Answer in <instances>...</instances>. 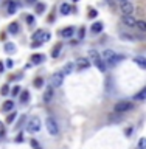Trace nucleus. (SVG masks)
Returning a JSON list of instances; mask_svg holds the SVG:
<instances>
[{
    "mask_svg": "<svg viewBox=\"0 0 146 149\" xmlns=\"http://www.w3.org/2000/svg\"><path fill=\"white\" fill-rule=\"evenodd\" d=\"M134 62L137 64L140 68L146 70V58H143V56H135V58H134Z\"/></svg>",
    "mask_w": 146,
    "mask_h": 149,
    "instance_id": "nucleus-13",
    "label": "nucleus"
},
{
    "mask_svg": "<svg viewBox=\"0 0 146 149\" xmlns=\"http://www.w3.org/2000/svg\"><path fill=\"white\" fill-rule=\"evenodd\" d=\"M138 149H146V137L138 140Z\"/></svg>",
    "mask_w": 146,
    "mask_h": 149,
    "instance_id": "nucleus-30",
    "label": "nucleus"
},
{
    "mask_svg": "<svg viewBox=\"0 0 146 149\" xmlns=\"http://www.w3.org/2000/svg\"><path fill=\"white\" fill-rule=\"evenodd\" d=\"M30 144H31V148H33V149H42V148H41V144H39V141H37V140H34V138H31Z\"/></svg>",
    "mask_w": 146,
    "mask_h": 149,
    "instance_id": "nucleus-29",
    "label": "nucleus"
},
{
    "mask_svg": "<svg viewBox=\"0 0 146 149\" xmlns=\"http://www.w3.org/2000/svg\"><path fill=\"white\" fill-rule=\"evenodd\" d=\"M19 93H20V88H19V86H17V87H14V88H13V96L19 95Z\"/></svg>",
    "mask_w": 146,
    "mask_h": 149,
    "instance_id": "nucleus-40",
    "label": "nucleus"
},
{
    "mask_svg": "<svg viewBox=\"0 0 146 149\" xmlns=\"http://www.w3.org/2000/svg\"><path fill=\"white\" fill-rule=\"evenodd\" d=\"M2 109H3V112H11L14 109V101L13 100H6V101L3 102Z\"/></svg>",
    "mask_w": 146,
    "mask_h": 149,
    "instance_id": "nucleus-17",
    "label": "nucleus"
},
{
    "mask_svg": "<svg viewBox=\"0 0 146 149\" xmlns=\"http://www.w3.org/2000/svg\"><path fill=\"white\" fill-rule=\"evenodd\" d=\"M44 59H45V56L44 54H39V53H36V54H33L30 61H31V64H41V62H44Z\"/></svg>",
    "mask_w": 146,
    "mask_h": 149,
    "instance_id": "nucleus-14",
    "label": "nucleus"
},
{
    "mask_svg": "<svg viewBox=\"0 0 146 149\" xmlns=\"http://www.w3.org/2000/svg\"><path fill=\"white\" fill-rule=\"evenodd\" d=\"M27 3H28V5H34V3H37V2H36V0H27Z\"/></svg>",
    "mask_w": 146,
    "mask_h": 149,
    "instance_id": "nucleus-42",
    "label": "nucleus"
},
{
    "mask_svg": "<svg viewBox=\"0 0 146 149\" xmlns=\"http://www.w3.org/2000/svg\"><path fill=\"white\" fill-rule=\"evenodd\" d=\"M134 11H135V8H134V5L131 2L121 3V13H123V16H132Z\"/></svg>",
    "mask_w": 146,
    "mask_h": 149,
    "instance_id": "nucleus-8",
    "label": "nucleus"
},
{
    "mask_svg": "<svg viewBox=\"0 0 146 149\" xmlns=\"http://www.w3.org/2000/svg\"><path fill=\"white\" fill-rule=\"evenodd\" d=\"M118 2H121V3H126V2H129V0H118Z\"/></svg>",
    "mask_w": 146,
    "mask_h": 149,
    "instance_id": "nucleus-45",
    "label": "nucleus"
},
{
    "mask_svg": "<svg viewBox=\"0 0 146 149\" xmlns=\"http://www.w3.org/2000/svg\"><path fill=\"white\" fill-rule=\"evenodd\" d=\"M45 126H47V130H48L50 135L56 137V135L59 134V126H58V123H56V120L53 118V116H47Z\"/></svg>",
    "mask_w": 146,
    "mask_h": 149,
    "instance_id": "nucleus-5",
    "label": "nucleus"
},
{
    "mask_svg": "<svg viewBox=\"0 0 146 149\" xmlns=\"http://www.w3.org/2000/svg\"><path fill=\"white\" fill-rule=\"evenodd\" d=\"M73 2H78V0H73Z\"/></svg>",
    "mask_w": 146,
    "mask_h": 149,
    "instance_id": "nucleus-46",
    "label": "nucleus"
},
{
    "mask_svg": "<svg viewBox=\"0 0 146 149\" xmlns=\"http://www.w3.org/2000/svg\"><path fill=\"white\" fill-rule=\"evenodd\" d=\"M51 100H53V87H48L45 90V93H44V101L45 102H50Z\"/></svg>",
    "mask_w": 146,
    "mask_h": 149,
    "instance_id": "nucleus-18",
    "label": "nucleus"
},
{
    "mask_svg": "<svg viewBox=\"0 0 146 149\" xmlns=\"http://www.w3.org/2000/svg\"><path fill=\"white\" fill-rule=\"evenodd\" d=\"M44 33H45L44 30H37L34 34H33V39H34V40H41L42 36H44Z\"/></svg>",
    "mask_w": 146,
    "mask_h": 149,
    "instance_id": "nucleus-26",
    "label": "nucleus"
},
{
    "mask_svg": "<svg viewBox=\"0 0 146 149\" xmlns=\"http://www.w3.org/2000/svg\"><path fill=\"white\" fill-rule=\"evenodd\" d=\"M84 33H86L84 26H82V28H79V33H78V37H79V39H82V37H84Z\"/></svg>",
    "mask_w": 146,
    "mask_h": 149,
    "instance_id": "nucleus-36",
    "label": "nucleus"
},
{
    "mask_svg": "<svg viewBox=\"0 0 146 149\" xmlns=\"http://www.w3.org/2000/svg\"><path fill=\"white\" fill-rule=\"evenodd\" d=\"M28 101H30V92H28V90L20 92V102H22V104H27Z\"/></svg>",
    "mask_w": 146,
    "mask_h": 149,
    "instance_id": "nucleus-20",
    "label": "nucleus"
},
{
    "mask_svg": "<svg viewBox=\"0 0 146 149\" xmlns=\"http://www.w3.org/2000/svg\"><path fill=\"white\" fill-rule=\"evenodd\" d=\"M27 130L30 134H36L41 130V118L39 116H31L27 123Z\"/></svg>",
    "mask_w": 146,
    "mask_h": 149,
    "instance_id": "nucleus-4",
    "label": "nucleus"
},
{
    "mask_svg": "<svg viewBox=\"0 0 146 149\" xmlns=\"http://www.w3.org/2000/svg\"><path fill=\"white\" fill-rule=\"evenodd\" d=\"M89 61L95 65V67L100 70L101 73H104L106 70H107V65H106V62H104V59H103V56L98 53L96 50H90L89 51Z\"/></svg>",
    "mask_w": 146,
    "mask_h": 149,
    "instance_id": "nucleus-1",
    "label": "nucleus"
},
{
    "mask_svg": "<svg viewBox=\"0 0 146 149\" xmlns=\"http://www.w3.org/2000/svg\"><path fill=\"white\" fill-rule=\"evenodd\" d=\"M59 11H61V14H62V16H68L70 13H72V6H70L68 3H62L59 6Z\"/></svg>",
    "mask_w": 146,
    "mask_h": 149,
    "instance_id": "nucleus-16",
    "label": "nucleus"
},
{
    "mask_svg": "<svg viewBox=\"0 0 146 149\" xmlns=\"http://www.w3.org/2000/svg\"><path fill=\"white\" fill-rule=\"evenodd\" d=\"M16 141H17V143H20V141H22V135H19V137L16 138Z\"/></svg>",
    "mask_w": 146,
    "mask_h": 149,
    "instance_id": "nucleus-44",
    "label": "nucleus"
},
{
    "mask_svg": "<svg viewBox=\"0 0 146 149\" xmlns=\"http://www.w3.org/2000/svg\"><path fill=\"white\" fill-rule=\"evenodd\" d=\"M135 28L145 33V31H146V22H145V20H137V23H135Z\"/></svg>",
    "mask_w": 146,
    "mask_h": 149,
    "instance_id": "nucleus-24",
    "label": "nucleus"
},
{
    "mask_svg": "<svg viewBox=\"0 0 146 149\" xmlns=\"http://www.w3.org/2000/svg\"><path fill=\"white\" fill-rule=\"evenodd\" d=\"M121 39H126V40H135L132 36H129V34H121Z\"/></svg>",
    "mask_w": 146,
    "mask_h": 149,
    "instance_id": "nucleus-37",
    "label": "nucleus"
},
{
    "mask_svg": "<svg viewBox=\"0 0 146 149\" xmlns=\"http://www.w3.org/2000/svg\"><path fill=\"white\" fill-rule=\"evenodd\" d=\"M0 93H2L3 96H6L8 93H9V86H3V87H2V90H0Z\"/></svg>",
    "mask_w": 146,
    "mask_h": 149,
    "instance_id": "nucleus-34",
    "label": "nucleus"
},
{
    "mask_svg": "<svg viewBox=\"0 0 146 149\" xmlns=\"http://www.w3.org/2000/svg\"><path fill=\"white\" fill-rule=\"evenodd\" d=\"M5 67H6V68H13L14 67V61L13 59H6V61H5Z\"/></svg>",
    "mask_w": 146,
    "mask_h": 149,
    "instance_id": "nucleus-32",
    "label": "nucleus"
},
{
    "mask_svg": "<svg viewBox=\"0 0 146 149\" xmlns=\"http://www.w3.org/2000/svg\"><path fill=\"white\" fill-rule=\"evenodd\" d=\"M134 109V104L131 101L128 100H123V101H120V102H117L115 107H114V112L115 113H120V115H123L124 112H129V110H132Z\"/></svg>",
    "mask_w": 146,
    "mask_h": 149,
    "instance_id": "nucleus-3",
    "label": "nucleus"
},
{
    "mask_svg": "<svg viewBox=\"0 0 146 149\" xmlns=\"http://www.w3.org/2000/svg\"><path fill=\"white\" fill-rule=\"evenodd\" d=\"M61 50H62V44H56L54 45V48H53V51H51V56H53V58H58L59 56V53H61Z\"/></svg>",
    "mask_w": 146,
    "mask_h": 149,
    "instance_id": "nucleus-22",
    "label": "nucleus"
},
{
    "mask_svg": "<svg viewBox=\"0 0 146 149\" xmlns=\"http://www.w3.org/2000/svg\"><path fill=\"white\" fill-rule=\"evenodd\" d=\"M42 86H44V79H42V78H36L34 79V87L36 88H41Z\"/></svg>",
    "mask_w": 146,
    "mask_h": 149,
    "instance_id": "nucleus-28",
    "label": "nucleus"
},
{
    "mask_svg": "<svg viewBox=\"0 0 146 149\" xmlns=\"http://www.w3.org/2000/svg\"><path fill=\"white\" fill-rule=\"evenodd\" d=\"M132 100L138 101V102H143V101H146V87H143L140 92H137V93H135Z\"/></svg>",
    "mask_w": 146,
    "mask_h": 149,
    "instance_id": "nucleus-10",
    "label": "nucleus"
},
{
    "mask_svg": "<svg viewBox=\"0 0 146 149\" xmlns=\"http://www.w3.org/2000/svg\"><path fill=\"white\" fill-rule=\"evenodd\" d=\"M3 68H5V65H3L2 61H0V72H3Z\"/></svg>",
    "mask_w": 146,
    "mask_h": 149,
    "instance_id": "nucleus-43",
    "label": "nucleus"
},
{
    "mask_svg": "<svg viewBox=\"0 0 146 149\" xmlns=\"http://www.w3.org/2000/svg\"><path fill=\"white\" fill-rule=\"evenodd\" d=\"M76 68V65H75V62H68V64H65L64 67H62V70H61V73L64 74H72L73 73V70Z\"/></svg>",
    "mask_w": 146,
    "mask_h": 149,
    "instance_id": "nucleus-9",
    "label": "nucleus"
},
{
    "mask_svg": "<svg viewBox=\"0 0 146 149\" xmlns=\"http://www.w3.org/2000/svg\"><path fill=\"white\" fill-rule=\"evenodd\" d=\"M19 30H20V28H19L17 22H13V23H9V25H8V31L11 33V34H17Z\"/></svg>",
    "mask_w": 146,
    "mask_h": 149,
    "instance_id": "nucleus-19",
    "label": "nucleus"
},
{
    "mask_svg": "<svg viewBox=\"0 0 146 149\" xmlns=\"http://www.w3.org/2000/svg\"><path fill=\"white\" fill-rule=\"evenodd\" d=\"M50 37H51V34L50 33H44V36H42V39H41V42L44 44V42H47V40H50Z\"/></svg>",
    "mask_w": 146,
    "mask_h": 149,
    "instance_id": "nucleus-35",
    "label": "nucleus"
},
{
    "mask_svg": "<svg viewBox=\"0 0 146 149\" xmlns=\"http://www.w3.org/2000/svg\"><path fill=\"white\" fill-rule=\"evenodd\" d=\"M101 31H103V22H95L92 25V33L96 34V33H101Z\"/></svg>",
    "mask_w": 146,
    "mask_h": 149,
    "instance_id": "nucleus-21",
    "label": "nucleus"
},
{
    "mask_svg": "<svg viewBox=\"0 0 146 149\" xmlns=\"http://www.w3.org/2000/svg\"><path fill=\"white\" fill-rule=\"evenodd\" d=\"M3 135H5V124L0 123V138H2Z\"/></svg>",
    "mask_w": 146,
    "mask_h": 149,
    "instance_id": "nucleus-39",
    "label": "nucleus"
},
{
    "mask_svg": "<svg viewBox=\"0 0 146 149\" xmlns=\"http://www.w3.org/2000/svg\"><path fill=\"white\" fill-rule=\"evenodd\" d=\"M44 11H45V5L41 3V2H37V3H36V13H37V14H42Z\"/></svg>",
    "mask_w": 146,
    "mask_h": 149,
    "instance_id": "nucleus-25",
    "label": "nucleus"
},
{
    "mask_svg": "<svg viewBox=\"0 0 146 149\" xmlns=\"http://www.w3.org/2000/svg\"><path fill=\"white\" fill-rule=\"evenodd\" d=\"M62 81H64V74L62 73H54L53 76H51V79H50V82H51V87L53 88H56V87H61V84H62Z\"/></svg>",
    "mask_w": 146,
    "mask_h": 149,
    "instance_id": "nucleus-6",
    "label": "nucleus"
},
{
    "mask_svg": "<svg viewBox=\"0 0 146 149\" xmlns=\"http://www.w3.org/2000/svg\"><path fill=\"white\" fill-rule=\"evenodd\" d=\"M39 45H42L41 40H33V42H31V47H33V48H36V47H39Z\"/></svg>",
    "mask_w": 146,
    "mask_h": 149,
    "instance_id": "nucleus-38",
    "label": "nucleus"
},
{
    "mask_svg": "<svg viewBox=\"0 0 146 149\" xmlns=\"http://www.w3.org/2000/svg\"><path fill=\"white\" fill-rule=\"evenodd\" d=\"M27 22H28V23H33V22H34V17H33V16H28V17H27Z\"/></svg>",
    "mask_w": 146,
    "mask_h": 149,
    "instance_id": "nucleus-41",
    "label": "nucleus"
},
{
    "mask_svg": "<svg viewBox=\"0 0 146 149\" xmlns=\"http://www.w3.org/2000/svg\"><path fill=\"white\" fill-rule=\"evenodd\" d=\"M73 33H75L73 26H67V28H64V30H61L59 34H61V37H65V39H68V37L73 36Z\"/></svg>",
    "mask_w": 146,
    "mask_h": 149,
    "instance_id": "nucleus-12",
    "label": "nucleus"
},
{
    "mask_svg": "<svg viewBox=\"0 0 146 149\" xmlns=\"http://www.w3.org/2000/svg\"><path fill=\"white\" fill-rule=\"evenodd\" d=\"M123 23L126 26H135V23H137V19H135L134 16H123Z\"/></svg>",
    "mask_w": 146,
    "mask_h": 149,
    "instance_id": "nucleus-11",
    "label": "nucleus"
},
{
    "mask_svg": "<svg viewBox=\"0 0 146 149\" xmlns=\"http://www.w3.org/2000/svg\"><path fill=\"white\" fill-rule=\"evenodd\" d=\"M120 118H121V115H120V113H115V112H114V115L109 116L110 121H120Z\"/></svg>",
    "mask_w": 146,
    "mask_h": 149,
    "instance_id": "nucleus-31",
    "label": "nucleus"
},
{
    "mask_svg": "<svg viewBox=\"0 0 146 149\" xmlns=\"http://www.w3.org/2000/svg\"><path fill=\"white\" fill-rule=\"evenodd\" d=\"M103 56H104V62H106V65H107V64H109V65H117L121 59L126 58V56L117 54L114 50H106L104 53H103Z\"/></svg>",
    "mask_w": 146,
    "mask_h": 149,
    "instance_id": "nucleus-2",
    "label": "nucleus"
},
{
    "mask_svg": "<svg viewBox=\"0 0 146 149\" xmlns=\"http://www.w3.org/2000/svg\"><path fill=\"white\" fill-rule=\"evenodd\" d=\"M75 65H76V70H84V68H89L92 65V62L89 61L87 58H79V59H76V62H75Z\"/></svg>",
    "mask_w": 146,
    "mask_h": 149,
    "instance_id": "nucleus-7",
    "label": "nucleus"
},
{
    "mask_svg": "<svg viewBox=\"0 0 146 149\" xmlns=\"http://www.w3.org/2000/svg\"><path fill=\"white\" fill-rule=\"evenodd\" d=\"M16 116H17V112H11V113L6 116V123H8V124H11L13 121L16 120Z\"/></svg>",
    "mask_w": 146,
    "mask_h": 149,
    "instance_id": "nucleus-27",
    "label": "nucleus"
},
{
    "mask_svg": "<svg viewBox=\"0 0 146 149\" xmlns=\"http://www.w3.org/2000/svg\"><path fill=\"white\" fill-rule=\"evenodd\" d=\"M16 11H17V3L9 0V2L6 3V13L8 14H16Z\"/></svg>",
    "mask_w": 146,
    "mask_h": 149,
    "instance_id": "nucleus-15",
    "label": "nucleus"
},
{
    "mask_svg": "<svg viewBox=\"0 0 146 149\" xmlns=\"http://www.w3.org/2000/svg\"><path fill=\"white\" fill-rule=\"evenodd\" d=\"M5 51H6V53H14V51H16V45H14L13 42H6V44H5Z\"/></svg>",
    "mask_w": 146,
    "mask_h": 149,
    "instance_id": "nucleus-23",
    "label": "nucleus"
},
{
    "mask_svg": "<svg viewBox=\"0 0 146 149\" xmlns=\"http://www.w3.org/2000/svg\"><path fill=\"white\" fill-rule=\"evenodd\" d=\"M96 16H98V11H96V9H93V8H90V11H89V17L95 19Z\"/></svg>",
    "mask_w": 146,
    "mask_h": 149,
    "instance_id": "nucleus-33",
    "label": "nucleus"
}]
</instances>
